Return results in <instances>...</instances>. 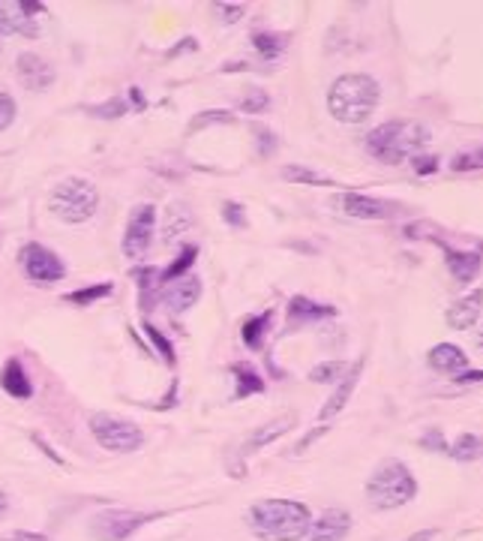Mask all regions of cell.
Returning a JSON list of instances; mask_svg holds the SVG:
<instances>
[{
    "mask_svg": "<svg viewBox=\"0 0 483 541\" xmlns=\"http://www.w3.org/2000/svg\"><path fill=\"white\" fill-rule=\"evenodd\" d=\"M36 13L39 4H0V36H36Z\"/></svg>",
    "mask_w": 483,
    "mask_h": 541,
    "instance_id": "cell-12",
    "label": "cell"
},
{
    "mask_svg": "<svg viewBox=\"0 0 483 541\" xmlns=\"http://www.w3.org/2000/svg\"><path fill=\"white\" fill-rule=\"evenodd\" d=\"M337 205L342 214L354 216V220H390V216H397L402 211L397 202H384L367 193H342Z\"/></svg>",
    "mask_w": 483,
    "mask_h": 541,
    "instance_id": "cell-11",
    "label": "cell"
},
{
    "mask_svg": "<svg viewBox=\"0 0 483 541\" xmlns=\"http://www.w3.org/2000/svg\"><path fill=\"white\" fill-rule=\"evenodd\" d=\"M4 541H48V538H45V536H39V533H25V529H18V533L6 536Z\"/></svg>",
    "mask_w": 483,
    "mask_h": 541,
    "instance_id": "cell-44",
    "label": "cell"
},
{
    "mask_svg": "<svg viewBox=\"0 0 483 541\" xmlns=\"http://www.w3.org/2000/svg\"><path fill=\"white\" fill-rule=\"evenodd\" d=\"M439 533H436V529H423V533H414L409 541H432V538H436Z\"/></svg>",
    "mask_w": 483,
    "mask_h": 541,
    "instance_id": "cell-47",
    "label": "cell"
},
{
    "mask_svg": "<svg viewBox=\"0 0 483 541\" xmlns=\"http://www.w3.org/2000/svg\"><path fill=\"white\" fill-rule=\"evenodd\" d=\"M271 322H273V310H264L261 316H250L241 325V337L250 349H261L264 343V334L271 331Z\"/></svg>",
    "mask_w": 483,
    "mask_h": 541,
    "instance_id": "cell-25",
    "label": "cell"
},
{
    "mask_svg": "<svg viewBox=\"0 0 483 541\" xmlns=\"http://www.w3.org/2000/svg\"><path fill=\"white\" fill-rule=\"evenodd\" d=\"M91 433L105 451H114V455H130L144 446V433L138 430V425L117 416H103V412L91 418Z\"/></svg>",
    "mask_w": 483,
    "mask_h": 541,
    "instance_id": "cell-7",
    "label": "cell"
},
{
    "mask_svg": "<svg viewBox=\"0 0 483 541\" xmlns=\"http://www.w3.org/2000/svg\"><path fill=\"white\" fill-rule=\"evenodd\" d=\"M337 316V307L333 304H321V301H312L307 295H294L289 301V313H285V319H289L291 328H301V325H315L321 319H333Z\"/></svg>",
    "mask_w": 483,
    "mask_h": 541,
    "instance_id": "cell-14",
    "label": "cell"
},
{
    "mask_svg": "<svg viewBox=\"0 0 483 541\" xmlns=\"http://www.w3.org/2000/svg\"><path fill=\"white\" fill-rule=\"evenodd\" d=\"M48 208H52L54 216H61L64 223H84L100 208V193H96V186L91 181L66 178L52 190Z\"/></svg>",
    "mask_w": 483,
    "mask_h": 541,
    "instance_id": "cell-5",
    "label": "cell"
},
{
    "mask_svg": "<svg viewBox=\"0 0 483 541\" xmlns=\"http://www.w3.org/2000/svg\"><path fill=\"white\" fill-rule=\"evenodd\" d=\"M381 87L367 73H345L330 85L328 108L340 124H363L379 108Z\"/></svg>",
    "mask_w": 483,
    "mask_h": 541,
    "instance_id": "cell-2",
    "label": "cell"
},
{
    "mask_svg": "<svg viewBox=\"0 0 483 541\" xmlns=\"http://www.w3.org/2000/svg\"><path fill=\"white\" fill-rule=\"evenodd\" d=\"M112 292H114L112 283H100V286H87V289L69 292L66 301H69V304H94V301H100V298H108Z\"/></svg>",
    "mask_w": 483,
    "mask_h": 541,
    "instance_id": "cell-33",
    "label": "cell"
},
{
    "mask_svg": "<svg viewBox=\"0 0 483 541\" xmlns=\"http://www.w3.org/2000/svg\"><path fill=\"white\" fill-rule=\"evenodd\" d=\"M457 382H483V370H475V373H459Z\"/></svg>",
    "mask_w": 483,
    "mask_h": 541,
    "instance_id": "cell-46",
    "label": "cell"
},
{
    "mask_svg": "<svg viewBox=\"0 0 483 541\" xmlns=\"http://www.w3.org/2000/svg\"><path fill=\"white\" fill-rule=\"evenodd\" d=\"M133 277L138 283V289H142V307L151 310L153 307V292L163 286L160 271H156V268H135Z\"/></svg>",
    "mask_w": 483,
    "mask_h": 541,
    "instance_id": "cell-28",
    "label": "cell"
},
{
    "mask_svg": "<svg viewBox=\"0 0 483 541\" xmlns=\"http://www.w3.org/2000/svg\"><path fill=\"white\" fill-rule=\"evenodd\" d=\"M15 73H18V82H22L27 91H45V87L54 82L52 64L43 61V57H36V55H22V57H18Z\"/></svg>",
    "mask_w": 483,
    "mask_h": 541,
    "instance_id": "cell-16",
    "label": "cell"
},
{
    "mask_svg": "<svg viewBox=\"0 0 483 541\" xmlns=\"http://www.w3.org/2000/svg\"><path fill=\"white\" fill-rule=\"evenodd\" d=\"M351 529V515L342 508L321 511V517L310 526V541H342Z\"/></svg>",
    "mask_w": 483,
    "mask_h": 541,
    "instance_id": "cell-17",
    "label": "cell"
},
{
    "mask_svg": "<svg viewBox=\"0 0 483 541\" xmlns=\"http://www.w3.org/2000/svg\"><path fill=\"white\" fill-rule=\"evenodd\" d=\"M345 370H349V364L345 361H324V364H315L310 379L324 386V382H340L345 376Z\"/></svg>",
    "mask_w": 483,
    "mask_h": 541,
    "instance_id": "cell-30",
    "label": "cell"
},
{
    "mask_svg": "<svg viewBox=\"0 0 483 541\" xmlns=\"http://www.w3.org/2000/svg\"><path fill=\"white\" fill-rule=\"evenodd\" d=\"M190 225H192V211H190V205H183V202L169 205V211H165V216H163V241H165V244L181 241L183 235L190 232Z\"/></svg>",
    "mask_w": 483,
    "mask_h": 541,
    "instance_id": "cell-22",
    "label": "cell"
},
{
    "mask_svg": "<svg viewBox=\"0 0 483 541\" xmlns=\"http://www.w3.org/2000/svg\"><path fill=\"white\" fill-rule=\"evenodd\" d=\"M153 517L156 515H142V511H130V508H105L100 515H94L91 536L96 541H126L135 529H142Z\"/></svg>",
    "mask_w": 483,
    "mask_h": 541,
    "instance_id": "cell-8",
    "label": "cell"
},
{
    "mask_svg": "<svg viewBox=\"0 0 483 541\" xmlns=\"http://www.w3.org/2000/svg\"><path fill=\"white\" fill-rule=\"evenodd\" d=\"M409 238H427L432 244H439L441 250H445V262H448V268L453 274V280L462 283V286H468L471 280L480 274V265H483V241H478L471 250H457V247H450V244L441 238L439 232H423L418 223L409 225L406 229Z\"/></svg>",
    "mask_w": 483,
    "mask_h": 541,
    "instance_id": "cell-6",
    "label": "cell"
},
{
    "mask_svg": "<svg viewBox=\"0 0 483 541\" xmlns=\"http://www.w3.org/2000/svg\"><path fill=\"white\" fill-rule=\"evenodd\" d=\"M222 13V22H238V18L243 15V6L238 4V6H232V4H220L216 6Z\"/></svg>",
    "mask_w": 483,
    "mask_h": 541,
    "instance_id": "cell-43",
    "label": "cell"
},
{
    "mask_svg": "<svg viewBox=\"0 0 483 541\" xmlns=\"http://www.w3.org/2000/svg\"><path fill=\"white\" fill-rule=\"evenodd\" d=\"M448 455L459 464H471V460H483V436L478 433H459L448 446Z\"/></svg>",
    "mask_w": 483,
    "mask_h": 541,
    "instance_id": "cell-24",
    "label": "cell"
},
{
    "mask_svg": "<svg viewBox=\"0 0 483 541\" xmlns=\"http://www.w3.org/2000/svg\"><path fill=\"white\" fill-rule=\"evenodd\" d=\"M324 433H328V425H324V427H319V430H312V433H307V436H303V439L298 442V448H294V455H301V451H307V448L312 446L315 439H319V436H324Z\"/></svg>",
    "mask_w": 483,
    "mask_h": 541,
    "instance_id": "cell-42",
    "label": "cell"
},
{
    "mask_svg": "<svg viewBox=\"0 0 483 541\" xmlns=\"http://www.w3.org/2000/svg\"><path fill=\"white\" fill-rule=\"evenodd\" d=\"M222 220L232 225V229H246V214L241 202H225L222 205Z\"/></svg>",
    "mask_w": 483,
    "mask_h": 541,
    "instance_id": "cell-36",
    "label": "cell"
},
{
    "mask_svg": "<svg viewBox=\"0 0 483 541\" xmlns=\"http://www.w3.org/2000/svg\"><path fill=\"white\" fill-rule=\"evenodd\" d=\"M0 388L15 400H27L34 395V386H31V379H27V373L18 358H9L4 364V370H0Z\"/></svg>",
    "mask_w": 483,
    "mask_h": 541,
    "instance_id": "cell-20",
    "label": "cell"
},
{
    "mask_svg": "<svg viewBox=\"0 0 483 541\" xmlns=\"http://www.w3.org/2000/svg\"><path fill=\"white\" fill-rule=\"evenodd\" d=\"M153 229H156V208L153 205H138L130 214V223H126V232H123L126 259H138V255L147 253V247H151L153 241Z\"/></svg>",
    "mask_w": 483,
    "mask_h": 541,
    "instance_id": "cell-9",
    "label": "cell"
},
{
    "mask_svg": "<svg viewBox=\"0 0 483 541\" xmlns=\"http://www.w3.org/2000/svg\"><path fill=\"white\" fill-rule=\"evenodd\" d=\"M432 133L418 121H388L367 135V151L384 165H399L429 145Z\"/></svg>",
    "mask_w": 483,
    "mask_h": 541,
    "instance_id": "cell-3",
    "label": "cell"
},
{
    "mask_svg": "<svg viewBox=\"0 0 483 541\" xmlns=\"http://www.w3.org/2000/svg\"><path fill=\"white\" fill-rule=\"evenodd\" d=\"M282 178L291 181V184H310V186H333V184H337L333 178H328V175H321V172H315V169H307V165H285Z\"/></svg>",
    "mask_w": 483,
    "mask_h": 541,
    "instance_id": "cell-29",
    "label": "cell"
},
{
    "mask_svg": "<svg viewBox=\"0 0 483 541\" xmlns=\"http://www.w3.org/2000/svg\"><path fill=\"white\" fill-rule=\"evenodd\" d=\"M22 268L34 283H57L66 277V265L61 262V255L43 247V244H27L22 250Z\"/></svg>",
    "mask_w": 483,
    "mask_h": 541,
    "instance_id": "cell-10",
    "label": "cell"
},
{
    "mask_svg": "<svg viewBox=\"0 0 483 541\" xmlns=\"http://www.w3.org/2000/svg\"><path fill=\"white\" fill-rule=\"evenodd\" d=\"M246 526L261 541H301L310 533L312 515L294 499H259L246 511Z\"/></svg>",
    "mask_w": 483,
    "mask_h": 541,
    "instance_id": "cell-1",
    "label": "cell"
},
{
    "mask_svg": "<svg viewBox=\"0 0 483 541\" xmlns=\"http://www.w3.org/2000/svg\"><path fill=\"white\" fill-rule=\"evenodd\" d=\"M202 298V280L195 277V274H186V277L174 280L169 289L163 292V301H165V310L169 313H186L195 307V301Z\"/></svg>",
    "mask_w": 483,
    "mask_h": 541,
    "instance_id": "cell-15",
    "label": "cell"
},
{
    "mask_svg": "<svg viewBox=\"0 0 483 541\" xmlns=\"http://www.w3.org/2000/svg\"><path fill=\"white\" fill-rule=\"evenodd\" d=\"M232 376L238 382V388H234V400H246L250 395H259L264 391V379L259 376V370L252 367V364H234L232 367Z\"/></svg>",
    "mask_w": 483,
    "mask_h": 541,
    "instance_id": "cell-23",
    "label": "cell"
},
{
    "mask_svg": "<svg viewBox=\"0 0 483 541\" xmlns=\"http://www.w3.org/2000/svg\"><path fill=\"white\" fill-rule=\"evenodd\" d=\"M15 121V100L9 94H0V133Z\"/></svg>",
    "mask_w": 483,
    "mask_h": 541,
    "instance_id": "cell-38",
    "label": "cell"
},
{
    "mask_svg": "<svg viewBox=\"0 0 483 541\" xmlns=\"http://www.w3.org/2000/svg\"><path fill=\"white\" fill-rule=\"evenodd\" d=\"M363 364H367V358H358V361L351 364L349 370H345V376L340 379L337 391H333V395H330V400H328V403H324V406H321V412H319V421H324V425H330V421L337 418L340 412L345 409V403L351 400L354 388H358V382H360Z\"/></svg>",
    "mask_w": 483,
    "mask_h": 541,
    "instance_id": "cell-13",
    "label": "cell"
},
{
    "mask_svg": "<svg viewBox=\"0 0 483 541\" xmlns=\"http://www.w3.org/2000/svg\"><path fill=\"white\" fill-rule=\"evenodd\" d=\"M255 142H259V154L268 156V154H273V147H276V135L268 130V126H259V130H255Z\"/></svg>",
    "mask_w": 483,
    "mask_h": 541,
    "instance_id": "cell-40",
    "label": "cell"
},
{
    "mask_svg": "<svg viewBox=\"0 0 483 541\" xmlns=\"http://www.w3.org/2000/svg\"><path fill=\"white\" fill-rule=\"evenodd\" d=\"M6 508H9V499H6V494H4V490H0V517L6 515Z\"/></svg>",
    "mask_w": 483,
    "mask_h": 541,
    "instance_id": "cell-48",
    "label": "cell"
},
{
    "mask_svg": "<svg viewBox=\"0 0 483 541\" xmlns=\"http://www.w3.org/2000/svg\"><path fill=\"white\" fill-rule=\"evenodd\" d=\"M34 442H36V446H39V448H43V451H45V455H48V457H52V460H54V464H64V460H61V457H57V455H54V451H52V448H48V446H45V439H43V436H39V433H36V436H34Z\"/></svg>",
    "mask_w": 483,
    "mask_h": 541,
    "instance_id": "cell-45",
    "label": "cell"
},
{
    "mask_svg": "<svg viewBox=\"0 0 483 541\" xmlns=\"http://www.w3.org/2000/svg\"><path fill=\"white\" fill-rule=\"evenodd\" d=\"M418 496V481L402 460H384L367 481V499L372 508L393 511Z\"/></svg>",
    "mask_w": 483,
    "mask_h": 541,
    "instance_id": "cell-4",
    "label": "cell"
},
{
    "mask_svg": "<svg viewBox=\"0 0 483 541\" xmlns=\"http://www.w3.org/2000/svg\"><path fill=\"white\" fill-rule=\"evenodd\" d=\"M411 165H414V172H418V175H432L439 169V156L418 154V156H411Z\"/></svg>",
    "mask_w": 483,
    "mask_h": 541,
    "instance_id": "cell-39",
    "label": "cell"
},
{
    "mask_svg": "<svg viewBox=\"0 0 483 541\" xmlns=\"http://www.w3.org/2000/svg\"><path fill=\"white\" fill-rule=\"evenodd\" d=\"M252 45L264 61H276L285 48H289V36L285 34H271V31H255L252 34Z\"/></svg>",
    "mask_w": 483,
    "mask_h": 541,
    "instance_id": "cell-26",
    "label": "cell"
},
{
    "mask_svg": "<svg viewBox=\"0 0 483 541\" xmlns=\"http://www.w3.org/2000/svg\"><path fill=\"white\" fill-rule=\"evenodd\" d=\"M195 259H199V247H195V244H190V247H183L181 253H177V259L169 265V268L160 271V280H163V283H174V280L186 277Z\"/></svg>",
    "mask_w": 483,
    "mask_h": 541,
    "instance_id": "cell-27",
    "label": "cell"
},
{
    "mask_svg": "<svg viewBox=\"0 0 483 541\" xmlns=\"http://www.w3.org/2000/svg\"><path fill=\"white\" fill-rule=\"evenodd\" d=\"M475 340H478V346L483 349V325H480V331H478V337H475Z\"/></svg>",
    "mask_w": 483,
    "mask_h": 541,
    "instance_id": "cell-49",
    "label": "cell"
},
{
    "mask_svg": "<svg viewBox=\"0 0 483 541\" xmlns=\"http://www.w3.org/2000/svg\"><path fill=\"white\" fill-rule=\"evenodd\" d=\"M294 427V416H282V418H273V421H268V425H261L259 430L252 433L250 439L243 442V455H255L259 448H264L268 442H273V439H280V436H285Z\"/></svg>",
    "mask_w": 483,
    "mask_h": 541,
    "instance_id": "cell-21",
    "label": "cell"
},
{
    "mask_svg": "<svg viewBox=\"0 0 483 541\" xmlns=\"http://www.w3.org/2000/svg\"><path fill=\"white\" fill-rule=\"evenodd\" d=\"M87 112L96 117H121L126 112V100H108L105 105H91Z\"/></svg>",
    "mask_w": 483,
    "mask_h": 541,
    "instance_id": "cell-37",
    "label": "cell"
},
{
    "mask_svg": "<svg viewBox=\"0 0 483 541\" xmlns=\"http://www.w3.org/2000/svg\"><path fill=\"white\" fill-rule=\"evenodd\" d=\"M268 108H271V94L264 91V87H250V91L243 94L241 112H246V115H259V112H268Z\"/></svg>",
    "mask_w": 483,
    "mask_h": 541,
    "instance_id": "cell-32",
    "label": "cell"
},
{
    "mask_svg": "<svg viewBox=\"0 0 483 541\" xmlns=\"http://www.w3.org/2000/svg\"><path fill=\"white\" fill-rule=\"evenodd\" d=\"M144 331H147V337L153 340V346H156V352H160V356L169 361V364H174V349H172V343H169V337H165V334H160L153 328L151 322H144Z\"/></svg>",
    "mask_w": 483,
    "mask_h": 541,
    "instance_id": "cell-35",
    "label": "cell"
},
{
    "mask_svg": "<svg viewBox=\"0 0 483 541\" xmlns=\"http://www.w3.org/2000/svg\"><path fill=\"white\" fill-rule=\"evenodd\" d=\"M420 442H423V448H429V451H448V442L441 436V430H427Z\"/></svg>",
    "mask_w": 483,
    "mask_h": 541,
    "instance_id": "cell-41",
    "label": "cell"
},
{
    "mask_svg": "<svg viewBox=\"0 0 483 541\" xmlns=\"http://www.w3.org/2000/svg\"><path fill=\"white\" fill-rule=\"evenodd\" d=\"M427 361H429L432 370L453 373V376H459V373L468 367V356L459 346H453V343H439V346H432Z\"/></svg>",
    "mask_w": 483,
    "mask_h": 541,
    "instance_id": "cell-19",
    "label": "cell"
},
{
    "mask_svg": "<svg viewBox=\"0 0 483 541\" xmlns=\"http://www.w3.org/2000/svg\"><path fill=\"white\" fill-rule=\"evenodd\" d=\"M480 313H483V289H475V292L462 295L457 304H450L445 319L453 331H468L471 325H478Z\"/></svg>",
    "mask_w": 483,
    "mask_h": 541,
    "instance_id": "cell-18",
    "label": "cell"
},
{
    "mask_svg": "<svg viewBox=\"0 0 483 541\" xmlns=\"http://www.w3.org/2000/svg\"><path fill=\"white\" fill-rule=\"evenodd\" d=\"M213 124H234V115L232 112H220V108H213V112H202V115L192 117L190 133H202L204 126H213Z\"/></svg>",
    "mask_w": 483,
    "mask_h": 541,
    "instance_id": "cell-34",
    "label": "cell"
},
{
    "mask_svg": "<svg viewBox=\"0 0 483 541\" xmlns=\"http://www.w3.org/2000/svg\"><path fill=\"white\" fill-rule=\"evenodd\" d=\"M450 169L453 172H478V169H483V145L468 147V151H459L450 160Z\"/></svg>",
    "mask_w": 483,
    "mask_h": 541,
    "instance_id": "cell-31",
    "label": "cell"
}]
</instances>
